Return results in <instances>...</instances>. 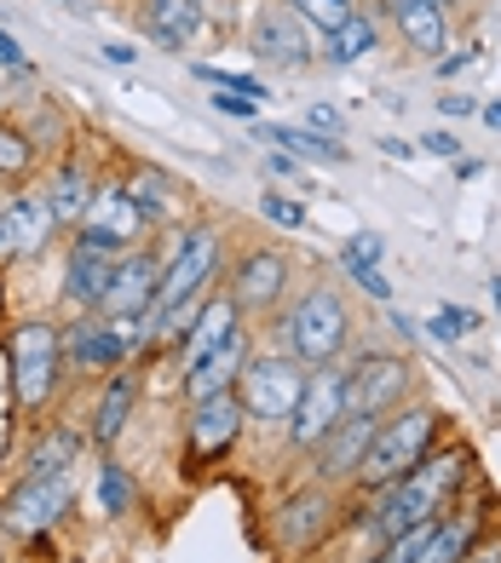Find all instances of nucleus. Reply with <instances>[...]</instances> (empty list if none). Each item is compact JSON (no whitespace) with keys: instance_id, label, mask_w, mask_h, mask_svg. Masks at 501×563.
<instances>
[{"instance_id":"1","label":"nucleus","mask_w":501,"mask_h":563,"mask_svg":"<svg viewBox=\"0 0 501 563\" xmlns=\"http://www.w3.org/2000/svg\"><path fill=\"white\" fill-rule=\"evenodd\" d=\"M461 477H467V454H438V460H421V466L410 477H397L381 489V511H374V529L386 534H404L415 523H427V518H444V506L449 495L461 489Z\"/></svg>"},{"instance_id":"2","label":"nucleus","mask_w":501,"mask_h":563,"mask_svg":"<svg viewBox=\"0 0 501 563\" xmlns=\"http://www.w3.org/2000/svg\"><path fill=\"white\" fill-rule=\"evenodd\" d=\"M283 340L288 351L299 356L306 368H323V363H335V356L346 351V340H352V317H346V299L335 288H306L299 294V305L283 317Z\"/></svg>"},{"instance_id":"3","label":"nucleus","mask_w":501,"mask_h":563,"mask_svg":"<svg viewBox=\"0 0 501 563\" xmlns=\"http://www.w3.org/2000/svg\"><path fill=\"white\" fill-rule=\"evenodd\" d=\"M433 431H438L433 408H404L397 420H381V431H374V443H369L363 466H358V483L363 489H386V483L410 477L421 460H427Z\"/></svg>"},{"instance_id":"4","label":"nucleus","mask_w":501,"mask_h":563,"mask_svg":"<svg viewBox=\"0 0 501 563\" xmlns=\"http://www.w3.org/2000/svg\"><path fill=\"white\" fill-rule=\"evenodd\" d=\"M64 374V340L53 322H18L12 334V397L18 408H46Z\"/></svg>"},{"instance_id":"5","label":"nucleus","mask_w":501,"mask_h":563,"mask_svg":"<svg viewBox=\"0 0 501 563\" xmlns=\"http://www.w3.org/2000/svg\"><path fill=\"white\" fill-rule=\"evenodd\" d=\"M410 397V363L392 351H363L352 368H346V415L358 420H381L386 408H397Z\"/></svg>"},{"instance_id":"6","label":"nucleus","mask_w":501,"mask_h":563,"mask_svg":"<svg viewBox=\"0 0 501 563\" xmlns=\"http://www.w3.org/2000/svg\"><path fill=\"white\" fill-rule=\"evenodd\" d=\"M299 391H306V374H299L294 356H248L242 368V415L254 420H288Z\"/></svg>"},{"instance_id":"7","label":"nucleus","mask_w":501,"mask_h":563,"mask_svg":"<svg viewBox=\"0 0 501 563\" xmlns=\"http://www.w3.org/2000/svg\"><path fill=\"white\" fill-rule=\"evenodd\" d=\"M150 230V219L139 213V201L121 190V185H105V190H92L87 201V219H81V247H98V253H133L139 236Z\"/></svg>"},{"instance_id":"8","label":"nucleus","mask_w":501,"mask_h":563,"mask_svg":"<svg viewBox=\"0 0 501 563\" xmlns=\"http://www.w3.org/2000/svg\"><path fill=\"white\" fill-rule=\"evenodd\" d=\"M340 420H346V368L323 363L317 374H306V391H299L294 415H288V438L294 449H317Z\"/></svg>"},{"instance_id":"9","label":"nucleus","mask_w":501,"mask_h":563,"mask_svg":"<svg viewBox=\"0 0 501 563\" xmlns=\"http://www.w3.org/2000/svg\"><path fill=\"white\" fill-rule=\"evenodd\" d=\"M69 500H75L69 477H23L7 495V506H0V523L18 529V534H41V529H53L64 518Z\"/></svg>"},{"instance_id":"10","label":"nucleus","mask_w":501,"mask_h":563,"mask_svg":"<svg viewBox=\"0 0 501 563\" xmlns=\"http://www.w3.org/2000/svg\"><path fill=\"white\" fill-rule=\"evenodd\" d=\"M248 41H254V58L277 64V69H306L312 64V35L288 7H265L254 18V30H248Z\"/></svg>"},{"instance_id":"11","label":"nucleus","mask_w":501,"mask_h":563,"mask_svg":"<svg viewBox=\"0 0 501 563\" xmlns=\"http://www.w3.org/2000/svg\"><path fill=\"white\" fill-rule=\"evenodd\" d=\"M374 431H381V420H358V415H346V420L329 431V438H323V443L312 449V472H317V483L358 477L363 454H369V443H374Z\"/></svg>"},{"instance_id":"12","label":"nucleus","mask_w":501,"mask_h":563,"mask_svg":"<svg viewBox=\"0 0 501 563\" xmlns=\"http://www.w3.org/2000/svg\"><path fill=\"white\" fill-rule=\"evenodd\" d=\"M156 282H162V265L150 260L144 247L121 253L116 276H110V294H105V305H98V311H105V317H144L150 299H156Z\"/></svg>"},{"instance_id":"13","label":"nucleus","mask_w":501,"mask_h":563,"mask_svg":"<svg viewBox=\"0 0 501 563\" xmlns=\"http://www.w3.org/2000/svg\"><path fill=\"white\" fill-rule=\"evenodd\" d=\"M58 230L46 196H18L0 208V260H23V253H41L46 236Z\"/></svg>"},{"instance_id":"14","label":"nucleus","mask_w":501,"mask_h":563,"mask_svg":"<svg viewBox=\"0 0 501 563\" xmlns=\"http://www.w3.org/2000/svg\"><path fill=\"white\" fill-rule=\"evenodd\" d=\"M242 431V397L237 391H219L208 402H190V454L196 460H214L237 443Z\"/></svg>"},{"instance_id":"15","label":"nucleus","mask_w":501,"mask_h":563,"mask_svg":"<svg viewBox=\"0 0 501 563\" xmlns=\"http://www.w3.org/2000/svg\"><path fill=\"white\" fill-rule=\"evenodd\" d=\"M283 288H288V260H283V253H271V247L248 253V260L237 265V276H231L237 311H271V305L283 299Z\"/></svg>"},{"instance_id":"16","label":"nucleus","mask_w":501,"mask_h":563,"mask_svg":"<svg viewBox=\"0 0 501 563\" xmlns=\"http://www.w3.org/2000/svg\"><path fill=\"white\" fill-rule=\"evenodd\" d=\"M242 368H248V328H237V334L225 340L219 351H208L203 363L185 374V402H208L219 391H231L237 379H242Z\"/></svg>"},{"instance_id":"17","label":"nucleus","mask_w":501,"mask_h":563,"mask_svg":"<svg viewBox=\"0 0 501 563\" xmlns=\"http://www.w3.org/2000/svg\"><path fill=\"white\" fill-rule=\"evenodd\" d=\"M335 523V495L323 489H299L283 511H277V541L283 547H312V541H323V529Z\"/></svg>"},{"instance_id":"18","label":"nucleus","mask_w":501,"mask_h":563,"mask_svg":"<svg viewBox=\"0 0 501 563\" xmlns=\"http://www.w3.org/2000/svg\"><path fill=\"white\" fill-rule=\"evenodd\" d=\"M237 328H242V311H237V299H231V294H214V299L203 305V311L190 317V334H185V374H190L196 363H203L208 351H219L225 340L237 334Z\"/></svg>"},{"instance_id":"19","label":"nucleus","mask_w":501,"mask_h":563,"mask_svg":"<svg viewBox=\"0 0 501 563\" xmlns=\"http://www.w3.org/2000/svg\"><path fill=\"white\" fill-rule=\"evenodd\" d=\"M128 363V345L110 334L105 317H87L64 334V368H116Z\"/></svg>"},{"instance_id":"20","label":"nucleus","mask_w":501,"mask_h":563,"mask_svg":"<svg viewBox=\"0 0 501 563\" xmlns=\"http://www.w3.org/2000/svg\"><path fill=\"white\" fill-rule=\"evenodd\" d=\"M110 276H116V253H98V247H81L75 242L69 247V265H64V294L75 299V305H105V294H110Z\"/></svg>"},{"instance_id":"21","label":"nucleus","mask_w":501,"mask_h":563,"mask_svg":"<svg viewBox=\"0 0 501 563\" xmlns=\"http://www.w3.org/2000/svg\"><path fill=\"white\" fill-rule=\"evenodd\" d=\"M392 23H397V35H404L421 58L444 53V41H449V30H444V7H438V0H410V7H397V12H392Z\"/></svg>"},{"instance_id":"22","label":"nucleus","mask_w":501,"mask_h":563,"mask_svg":"<svg viewBox=\"0 0 501 563\" xmlns=\"http://www.w3.org/2000/svg\"><path fill=\"white\" fill-rule=\"evenodd\" d=\"M144 30L156 35L162 46H185L196 35V23H203V12H196V0H144Z\"/></svg>"},{"instance_id":"23","label":"nucleus","mask_w":501,"mask_h":563,"mask_svg":"<svg viewBox=\"0 0 501 563\" xmlns=\"http://www.w3.org/2000/svg\"><path fill=\"white\" fill-rule=\"evenodd\" d=\"M133 397H139L133 374H116L110 391L98 397V408H92V443H98V449H110V443L121 438V426H128V415H133Z\"/></svg>"},{"instance_id":"24","label":"nucleus","mask_w":501,"mask_h":563,"mask_svg":"<svg viewBox=\"0 0 501 563\" xmlns=\"http://www.w3.org/2000/svg\"><path fill=\"white\" fill-rule=\"evenodd\" d=\"M87 201H92V178L81 167H58L53 178H46V208H53L58 224H81Z\"/></svg>"},{"instance_id":"25","label":"nucleus","mask_w":501,"mask_h":563,"mask_svg":"<svg viewBox=\"0 0 501 563\" xmlns=\"http://www.w3.org/2000/svg\"><path fill=\"white\" fill-rule=\"evenodd\" d=\"M121 190H128V196L139 201V213H144L150 224L179 213V196H173V178H167V173H156V167H133V178H128Z\"/></svg>"},{"instance_id":"26","label":"nucleus","mask_w":501,"mask_h":563,"mask_svg":"<svg viewBox=\"0 0 501 563\" xmlns=\"http://www.w3.org/2000/svg\"><path fill=\"white\" fill-rule=\"evenodd\" d=\"M265 139L277 144L283 156H299V162H323V167H340L346 162V150L335 139L312 133V126H265Z\"/></svg>"},{"instance_id":"27","label":"nucleus","mask_w":501,"mask_h":563,"mask_svg":"<svg viewBox=\"0 0 501 563\" xmlns=\"http://www.w3.org/2000/svg\"><path fill=\"white\" fill-rule=\"evenodd\" d=\"M363 53H374V18H369V12H352V18L340 23V30L323 35V58H329L335 69L358 64Z\"/></svg>"},{"instance_id":"28","label":"nucleus","mask_w":501,"mask_h":563,"mask_svg":"<svg viewBox=\"0 0 501 563\" xmlns=\"http://www.w3.org/2000/svg\"><path fill=\"white\" fill-rule=\"evenodd\" d=\"M467 547H472V518H438L427 552H421L415 563H461Z\"/></svg>"},{"instance_id":"29","label":"nucleus","mask_w":501,"mask_h":563,"mask_svg":"<svg viewBox=\"0 0 501 563\" xmlns=\"http://www.w3.org/2000/svg\"><path fill=\"white\" fill-rule=\"evenodd\" d=\"M75 454H81V438H75V431H53L46 443H35V454H30V477H64Z\"/></svg>"},{"instance_id":"30","label":"nucleus","mask_w":501,"mask_h":563,"mask_svg":"<svg viewBox=\"0 0 501 563\" xmlns=\"http://www.w3.org/2000/svg\"><path fill=\"white\" fill-rule=\"evenodd\" d=\"M288 12L306 23V30H323V35H329V30H340V23L352 18L358 7H352V0H288Z\"/></svg>"},{"instance_id":"31","label":"nucleus","mask_w":501,"mask_h":563,"mask_svg":"<svg viewBox=\"0 0 501 563\" xmlns=\"http://www.w3.org/2000/svg\"><path fill=\"white\" fill-rule=\"evenodd\" d=\"M98 506H105L110 518L133 506V477L121 472V466H105V472H98Z\"/></svg>"},{"instance_id":"32","label":"nucleus","mask_w":501,"mask_h":563,"mask_svg":"<svg viewBox=\"0 0 501 563\" xmlns=\"http://www.w3.org/2000/svg\"><path fill=\"white\" fill-rule=\"evenodd\" d=\"M340 265L352 271V282L369 294V299H381V305H392V282L381 276V265H369V260H358V253H340Z\"/></svg>"},{"instance_id":"33","label":"nucleus","mask_w":501,"mask_h":563,"mask_svg":"<svg viewBox=\"0 0 501 563\" xmlns=\"http://www.w3.org/2000/svg\"><path fill=\"white\" fill-rule=\"evenodd\" d=\"M30 156H35L30 133H18V126H0V178H7V173H23V167H30Z\"/></svg>"},{"instance_id":"34","label":"nucleus","mask_w":501,"mask_h":563,"mask_svg":"<svg viewBox=\"0 0 501 563\" xmlns=\"http://www.w3.org/2000/svg\"><path fill=\"white\" fill-rule=\"evenodd\" d=\"M472 328H479V311H461V305H444V311L433 317V340L456 345L461 334H472Z\"/></svg>"},{"instance_id":"35","label":"nucleus","mask_w":501,"mask_h":563,"mask_svg":"<svg viewBox=\"0 0 501 563\" xmlns=\"http://www.w3.org/2000/svg\"><path fill=\"white\" fill-rule=\"evenodd\" d=\"M260 208H265V219H277V224H288V230L306 224V208H299V201H288V196H265Z\"/></svg>"},{"instance_id":"36","label":"nucleus","mask_w":501,"mask_h":563,"mask_svg":"<svg viewBox=\"0 0 501 563\" xmlns=\"http://www.w3.org/2000/svg\"><path fill=\"white\" fill-rule=\"evenodd\" d=\"M0 69H18V75L30 69V58H23V46H18L7 30H0Z\"/></svg>"},{"instance_id":"37","label":"nucleus","mask_w":501,"mask_h":563,"mask_svg":"<svg viewBox=\"0 0 501 563\" xmlns=\"http://www.w3.org/2000/svg\"><path fill=\"white\" fill-rule=\"evenodd\" d=\"M346 253H358V260H369V265H381V253H386V242H381V236H352V242H346Z\"/></svg>"},{"instance_id":"38","label":"nucleus","mask_w":501,"mask_h":563,"mask_svg":"<svg viewBox=\"0 0 501 563\" xmlns=\"http://www.w3.org/2000/svg\"><path fill=\"white\" fill-rule=\"evenodd\" d=\"M214 110L242 115V121H248V115H254V98H231V92H219V87H214Z\"/></svg>"},{"instance_id":"39","label":"nucleus","mask_w":501,"mask_h":563,"mask_svg":"<svg viewBox=\"0 0 501 563\" xmlns=\"http://www.w3.org/2000/svg\"><path fill=\"white\" fill-rule=\"evenodd\" d=\"M306 121H312V133H340V115H335L329 104H312V115H306Z\"/></svg>"},{"instance_id":"40","label":"nucleus","mask_w":501,"mask_h":563,"mask_svg":"<svg viewBox=\"0 0 501 563\" xmlns=\"http://www.w3.org/2000/svg\"><path fill=\"white\" fill-rule=\"evenodd\" d=\"M438 110H444V115H479V104H472L467 92H456V98H438Z\"/></svg>"},{"instance_id":"41","label":"nucleus","mask_w":501,"mask_h":563,"mask_svg":"<svg viewBox=\"0 0 501 563\" xmlns=\"http://www.w3.org/2000/svg\"><path fill=\"white\" fill-rule=\"evenodd\" d=\"M421 144H427V150H433V156H461V144H456V139H449V133H427V139H421Z\"/></svg>"},{"instance_id":"42","label":"nucleus","mask_w":501,"mask_h":563,"mask_svg":"<svg viewBox=\"0 0 501 563\" xmlns=\"http://www.w3.org/2000/svg\"><path fill=\"white\" fill-rule=\"evenodd\" d=\"M105 58H110V64H133L139 53H133V46H121V41H110V46H105Z\"/></svg>"},{"instance_id":"43","label":"nucleus","mask_w":501,"mask_h":563,"mask_svg":"<svg viewBox=\"0 0 501 563\" xmlns=\"http://www.w3.org/2000/svg\"><path fill=\"white\" fill-rule=\"evenodd\" d=\"M484 121H490V126H495V133H501V104H490V110H484Z\"/></svg>"},{"instance_id":"44","label":"nucleus","mask_w":501,"mask_h":563,"mask_svg":"<svg viewBox=\"0 0 501 563\" xmlns=\"http://www.w3.org/2000/svg\"><path fill=\"white\" fill-rule=\"evenodd\" d=\"M381 7H386V12H397V7H410V0H381Z\"/></svg>"},{"instance_id":"45","label":"nucleus","mask_w":501,"mask_h":563,"mask_svg":"<svg viewBox=\"0 0 501 563\" xmlns=\"http://www.w3.org/2000/svg\"><path fill=\"white\" fill-rule=\"evenodd\" d=\"M438 7H461V0H438Z\"/></svg>"},{"instance_id":"46","label":"nucleus","mask_w":501,"mask_h":563,"mask_svg":"<svg viewBox=\"0 0 501 563\" xmlns=\"http://www.w3.org/2000/svg\"><path fill=\"white\" fill-rule=\"evenodd\" d=\"M0 563H7V547H0Z\"/></svg>"}]
</instances>
